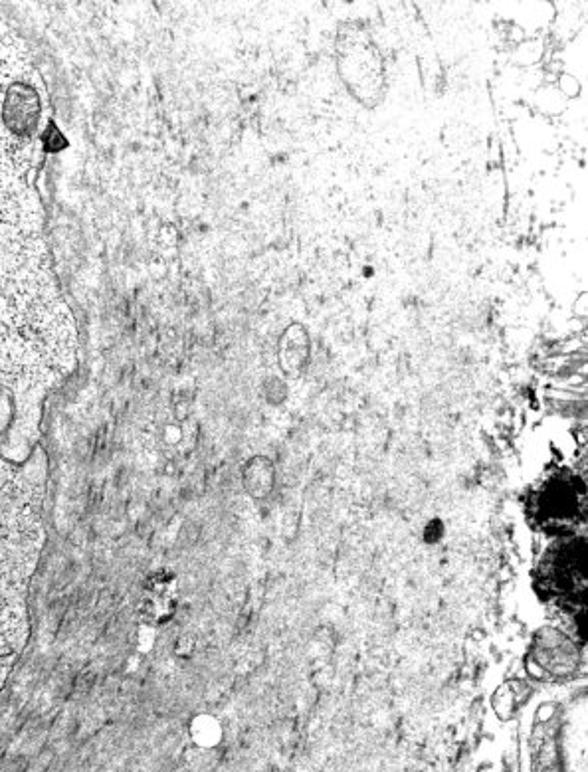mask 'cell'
Segmentation results:
<instances>
[{
  "label": "cell",
  "instance_id": "6da1fadb",
  "mask_svg": "<svg viewBox=\"0 0 588 772\" xmlns=\"http://www.w3.org/2000/svg\"><path fill=\"white\" fill-rule=\"evenodd\" d=\"M78 347L44 234L0 240V460L32 456L44 402L74 373Z\"/></svg>",
  "mask_w": 588,
  "mask_h": 772
},
{
  "label": "cell",
  "instance_id": "7a4b0ae2",
  "mask_svg": "<svg viewBox=\"0 0 588 772\" xmlns=\"http://www.w3.org/2000/svg\"><path fill=\"white\" fill-rule=\"evenodd\" d=\"M48 88L24 38L0 20V240L42 234L34 179L44 161Z\"/></svg>",
  "mask_w": 588,
  "mask_h": 772
},
{
  "label": "cell",
  "instance_id": "3957f363",
  "mask_svg": "<svg viewBox=\"0 0 588 772\" xmlns=\"http://www.w3.org/2000/svg\"><path fill=\"white\" fill-rule=\"evenodd\" d=\"M40 483L0 460V689L28 638L26 592L44 543Z\"/></svg>",
  "mask_w": 588,
  "mask_h": 772
},
{
  "label": "cell",
  "instance_id": "277c9868",
  "mask_svg": "<svg viewBox=\"0 0 588 772\" xmlns=\"http://www.w3.org/2000/svg\"><path fill=\"white\" fill-rule=\"evenodd\" d=\"M531 662L537 664L539 677L571 676L577 670L579 652L563 632L547 628L537 634Z\"/></svg>",
  "mask_w": 588,
  "mask_h": 772
},
{
  "label": "cell",
  "instance_id": "5b68a950",
  "mask_svg": "<svg viewBox=\"0 0 588 772\" xmlns=\"http://www.w3.org/2000/svg\"><path fill=\"white\" fill-rule=\"evenodd\" d=\"M177 606V580L171 575H155L147 584L145 614L153 622H165L171 618Z\"/></svg>",
  "mask_w": 588,
  "mask_h": 772
},
{
  "label": "cell",
  "instance_id": "8992f818",
  "mask_svg": "<svg viewBox=\"0 0 588 772\" xmlns=\"http://www.w3.org/2000/svg\"><path fill=\"white\" fill-rule=\"evenodd\" d=\"M280 363L288 375H297L309 359V337L303 327L294 325L280 341Z\"/></svg>",
  "mask_w": 588,
  "mask_h": 772
},
{
  "label": "cell",
  "instance_id": "52a82bcc",
  "mask_svg": "<svg viewBox=\"0 0 588 772\" xmlns=\"http://www.w3.org/2000/svg\"><path fill=\"white\" fill-rule=\"evenodd\" d=\"M276 485L274 464L268 458H254L244 470V487L254 499H266L272 495Z\"/></svg>",
  "mask_w": 588,
  "mask_h": 772
},
{
  "label": "cell",
  "instance_id": "ba28073f",
  "mask_svg": "<svg viewBox=\"0 0 588 772\" xmlns=\"http://www.w3.org/2000/svg\"><path fill=\"white\" fill-rule=\"evenodd\" d=\"M529 695V685L523 681H509L507 685L499 687L493 695V705L499 717L509 719L521 701H525Z\"/></svg>",
  "mask_w": 588,
  "mask_h": 772
}]
</instances>
